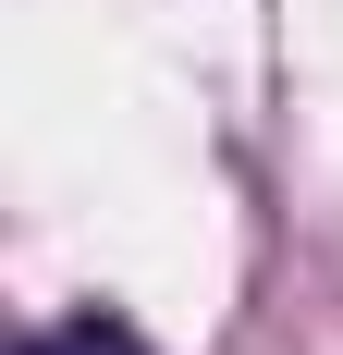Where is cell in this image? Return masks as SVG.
<instances>
[{"label":"cell","instance_id":"obj_1","mask_svg":"<svg viewBox=\"0 0 343 355\" xmlns=\"http://www.w3.org/2000/svg\"><path fill=\"white\" fill-rule=\"evenodd\" d=\"M25 355H147V343H135L123 319H62V331H37Z\"/></svg>","mask_w":343,"mask_h":355}]
</instances>
